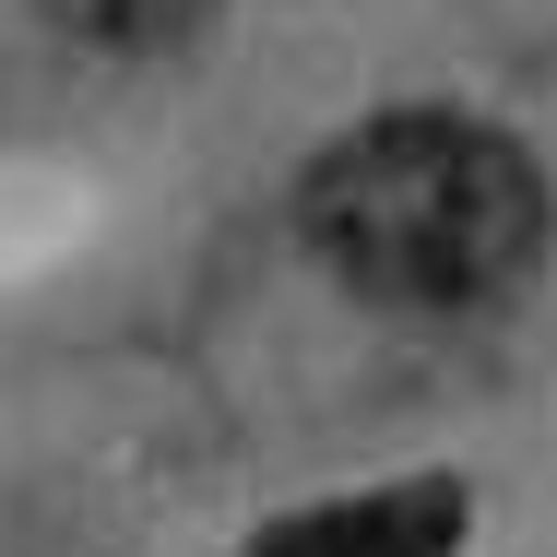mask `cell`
Returning <instances> with one entry per match:
<instances>
[{"instance_id": "1", "label": "cell", "mask_w": 557, "mask_h": 557, "mask_svg": "<svg viewBox=\"0 0 557 557\" xmlns=\"http://www.w3.org/2000/svg\"><path fill=\"white\" fill-rule=\"evenodd\" d=\"M309 249L380 309H486L546 249V178L486 119H368L309 166Z\"/></svg>"}, {"instance_id": "2", "label": "cell", "mask_w": 557, "mask_h": 557, "mask_svg": "<svg viewBox=\"0 0 557 557\" xmlns=\"http://www.w3.org/2000/svg\"><path fill=\"white\" fill-rule=\"evenodd\" d=\"M462 546V486H380V498H344L309 522H273L249 557H450Z\"/></svg>"}, {"instance_id": "3", "label": "cell", "mask_w": 557, "mask_h": 557, "mask_svg": "<svg viewBox=\"0 0 557 557\" xmlns=\"http://www.w3.org/2000/svg\"><path fill=\"white\" fill-rule=\"evenodd\" d=\"M48 24H72L84 48H178L214 0H36Z\"/></svg>"}]
</instances>
